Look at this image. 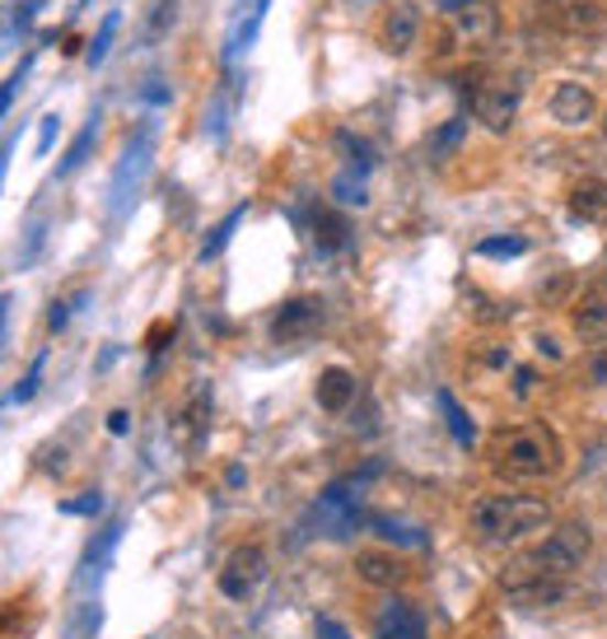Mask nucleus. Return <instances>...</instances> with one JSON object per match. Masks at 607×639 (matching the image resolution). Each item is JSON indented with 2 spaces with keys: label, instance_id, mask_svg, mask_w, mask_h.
<instances>
[{
  "label": "nucleus",
  "instance_id": "obj_34",
  "mask_svg": "<svg viewBox=\"0 0 607 639\" xmlns=\"http://www.w3.org/2000/svg\"><path fill=\"white\" fill-rule=\"evenodd\" d=\"M538 294H542V304H561V299L571 294V275H565V271H556V281H552V285L542 281V290H538Z\"/></svg>",
  "mask_w": 607,
  "mask_h": 639
},
{
  "label": "nucleus",
  "instance_id": "obj_13",
  "mask_svg": "<svg viewBox=\"0 0 607 639\" xmlns=\"http://www.w3.org/2000/svg\"><path fill=\"white\" fill-rule=\"evenodd\" d=\"M313 397H318V407L323 411H346L350 402H356V373H350L346 365H332L318 373V388H313Z\"/></svg>",
  "mask_w": 607,
  "mask_h": 639
},
{
  "label": "nucleus",
  "instance_id": "obj_5",
  "mask_svg": "<svg viewBox=\"0 0 607 639\" xmlns=\"http://www.w3.org/2000/svg\"><path fill=\"white\" fill-rule=\"evenodd\" d=\"M262 578H267V551L262 546H239L220 565V593L229 597V603H248V597L262 588Z\"/></svg>",
  "mask_w": 607,
  "mask_h": 639
},
{
  "label": "nucleus",
  "instance_id": "obj_44",
  "mask_svg": "<svg viewBox=\"0 0 607 639\" xmlns=\"http://www.w3.org/2000/svg\"><path fill=\"white\" fill-rule=\"evenodd\" d=\"M603 136H607V112H603Z\"/></svg>",
  "mask_w": 607,
  "mask_h": 639
},
{
  "label": "nucleus",
  "instance_id": "obj_36",
  "mask_svg": "<svg viewBox=\"0 0 607 639\" xmlns=\"http://www.w3.org/2000/svg\"><path fill=\"white\" fill-rule=\"evenodd\" d=\"M52 141H56V117H43V127H37V154H52Z\"/></svg>",
  "mask_w": 607,
  "mask_h": 639
},
{
  "label": "nucleus",
  "instance_id": "obj_20",
  "mask_svg": "<svg viewBox=\"0 0 607 639\" xmlns=\"http://www.w3.org/2000/svg\"><path fill=\"white\" fill-rule=\"evenodd\" d=\"M467 313L477 317V323H509L514 317V304H500L486 290H467Z\"/></svg>",
  "mask_w": 607,
  "mask_h": 639
},
{
  "label": "nucleus",
  "instance_id": "obj_42",
  "mask_svg": "<svg viewBox=\"0 0 607 639\" xmlns=\"http://www.w3.org/2000/svg\"><path fill=\"white\" fill-rule=\"evenodd\" d=\"M473 0H440V10H448V14H458V10H467Z\"/></svg>",
  "mask_w": 607,
  "mask_h": 639
},
{
  "label": "nucleus",
  "instance_id": "obj_12",
  "mask_svg": "<svg viewBox=\"0 0 607 639\" xmlns=\"http://www.w3.org/2000/svg\"><path fill=\"white\" fill-rule=\"evenodd\" d=\"M571 215L584 219V225L607 229V183L603 177H579L571 187Z\"/></svg>",
  "mask_w": 607,
  "mask_h": 639
},
{
  "label": "nucleus",
  "instance_id": "obj_26",
  "mask_svg": "<svg viewBox=\"0 0 607 639\" xmlns=\"http://www.w3.org/2000/svg\"><path fill=\"white\" fill-rule=\"evenodd\" d=\"M463 136H467V117H448V122L435 131V141H430V154H435V159L454 154L463 145Z\"/></svg>",
  "mask_w": 607,
  "mask_h": 639
},
{
  "label": "nucleus",
  "instance_id": "obj_24",
  "mask_svg": "<svg viewBox=\"0 0 607 639\" xmlns=\"http://www.w3.org/2000/svg\"><path fill=\"white\" fill-rule=\"evenodd\" d=\"M565 597H571V584H565V578H552V584H538V588L519 593L514 603H523V607H556V603H565Z\"/></svg>",
  "mask_w": 607,
  "mask_h": 639
},
{
  "label": "nucleus",
  "instance_id": "obj_45",
  "mask_svg": "<svg viewBox=\"0 0 607 639\" xmlns=\"http://www.w3.org/2000/svg\"><path fill=\"white\" fill-rule=\"evenodd\" d=\"M603 267H607V248H603Z\"/></svg>",
  "mask_w": 607,
  "mask_h": 639
},
{
  "label": "nucleus",
  "instance_id": "obj_35",
  "mask_svg": "<svg viewBox=\"0 0 607 639\" xmlns=\"http://www.w3.org/2000/svg\"><path fill=\"white\" fill-rule=\"evenodd\" d=\"M141 98H145V104H169V85L160 75H150V85L141 89Z\"/></svg>",
  "mask_w": 607,
  "mask_h": 639
},
{
  "label": "nucleus",
  "instance_id": "obj_22",
  "mask_svg": "<svg viewBox=\"0 0 607 639\" xmlns=\"http://www.w3.org/2000/svg\"><path fill=\"white\" fill-rule=\"evenodd\" d=\"M117 29H122V10H112V14L104 19V29L89 37V47H85V62H89V66L108 62V52H112V37H117Z\"/></svg>",
  "mask_w": 607,
  "mask_h": 639
},
{
  "label": "nucleus",
  "instance_id": "obj_43",
  "mask_svg": "<svg viewBox=\"0 0 607 639\" xmlns=\"http://www.w3.org/2000/svg\"><path fill=\"white\" fill-rule=\"evenodd\" d=\"M85 6H89V0H75V10H85Z\"/></svg>",
  "mask_w": 607,
  "mask_h": 639
},
{
  "label": "nucleus",
  "instance_id": "obj_15",
  "mask_svg": "<svg viewBox=\"0 0 607 639\" xmlns=\"http://www.w3.org/2000/svg\"><path fill=\"white\" fill-rule=\"evenodd\" d=\"M356 574L365 578V584H375V588H393V584H402L407 565L398 561V555H383V551H360Z\"/></svg>",
  "mask_w": 607,
  "mask_h": 639
},
{
  "label": "nucleus",
  "instance_id": "obj_37",
  "mask_svg": "<svg viewBox=\"0 0 607 639\" xmlns=\"http://www.w3.org/2000/svg\"><path fill=\"white\" fill-rule=\"evenodd\" d=\"M589 378H594V383H607V346L594 350V359H589Z\"/></svg>",
  "mask_w": 607,
  "mask_h": 639
},
{
  "label": "nucleus",
  "instance_id": "obj_21",
  "mask_svg": "<svg viewBox=\"0 0 607 639\" xmlns=\"http://www.w3.org/2000/svg\"><path fill=\"white\" fill-rule=\"evenodd\" d=\"M243 215H248V206H234V210L220 219V225H215V234H210L206 243H202V262H210V257H220V252H225V243L234 238V229L243 225Z\"/></svg>",
  "mask_w": 607,
  "mask_h": 639
},
{
  "label": "nucleus",
  "instance_id": "obj_18",
  "mask_svg": "<svg viewBox=\"0 0 607 639\" xmlns=\"http://www.w3.org/2000/svg\"><path fill=\"white\" fill-rule=\"evenodd\" d=\"M435 402H440V411H444V425L454 430V438H458V444H463V448H473L477 430H473V421H467V411L458 407V397L448 392V388H440V392H435Z\"/></svg>",
  "mask_w": 607,
  "mask_h": 639
},
{
  "label": "nucleus",
  "instance_id": "obj_29",
  "mask_svg": "<svg viewBox=\"0 0 607 639\" xmlns=\"http://www.w3.org/2000/svg\"><path fill=\"white\" fill-rule=\"evenodd\" d=\"M85 299H89L85 290H80V294H75V299H56V308H52V317H47V323H52V332H62V327L71 323V313H75V308H80V304H85Z\"/></svg>",
  "mask_w": 607,
  "mask_h": 639
},
{
  "label": "nucleus",
  "instance_id": "obj_27",
  "mask_svg": "<svg viewBox=\"0 0 607 639\" xmlns=\"http://www.w3.org/2000/svg\"><path fill=\"white\" fill-rule=\"evenodd\" d=\"M183 415H187V421L178 425V434H183V438H202V430H206V421H210V392H197V397H192V407H187Z\"/></svg>",
  "mask_w": 607,
  "mask_h": 639
},
{
  "label": "nucleus",
  "instance_id": "obj_38",
  "mask_svg": "<svg viewBox=\"0 0 607 639\" xmlns=\"http://www.w3.org/2000/svg\"><path fill=\"white\" fill-rule=\"evenodd\" d=\"M533 6L546 14V19H556L561 10H571V6H579V0H533Z\"/></svg>",
  "mask_w": 607,
  "mask_h": 639
},
{
  "label": "nucleus",
  "instance_id": "obj_10",
  "mask_svg": "<svg viewBox=\"0 0 607 639\" xmlns=\"http://www.w3.org/2000/svg\"><path fill=\"white\" fill-rule=\"evenodd\" d=\"M416 33H421V10H416V0H398V6H388L383 14V47L388 52H411V43H416Z\"/></svg>",
  "mask_w": 607,
  "mask_h": 639
},
{
  "label": "nucleus",
  "instance_id": "obj_31",
  "mask_svg": "<svg viewBox=\"0 0 607 639\" xmlns=\"http://www.w3.org/2000/svg\"><path fill=\"white\" fill-rule=\"evenodd\" d=\"M375 528H379V532L388 537V542H411V546H421V542H425L421 532H407V528H398L393 518H375Z\"/></svg>",
  "mask_w": 607,
  "mask_h": 639
},
{
  "label": "nucleus",
  "instance_id": "obj_7",
  "mask_svg": "<svg viewBox=\"0 0 607 639\" xmlns=\"http://www.w3.org/2000/svg\"><path fill=\"white\" fill-rule=\"evenodd\" d=\"M375 639H430V630L407 597H383V607L375 611Z\"/></svg>",
  "mask_w": 607,
  "mask_h": 639
},
{
  "label": "nucleus",
  "instance_id": "obj_14",
  "mask_svg": "<svg viewBox=\"0 0 607 639\" xmlns=\"http://www.w3.org/2000/svg\"><path fill=\"white\" fill-rule=\"evenodd\" d=\"M145 154H150V136H136V141L127 145V154H122V164H117V177H112V210L127 206L131 183H136V177H141V169H145Z\"/></svg>",
  "mask_w": 607,
  "mask_h": 639
},
{
  "label": "nucleus",
  "instance_id": "obj_1",
  "mask_svg": "<svg viewBox=\"0 0 607 639\" xmlns=\"http://www.w3.org/2000/svg\"><path fill=\"white\" fill-rule=\"evenodd\" d=\"M589 551H594L589 523L571 518V523H561L542 546H533L528 555H514V561L500 570V588L509 597H519V593L538 588V584H552V578H571L584 561H589Z\"/></svg>",
  "mask_w": 607,
  "mask_h": 639
},
{
  "label": "nucleus",
  "instance_id": "obj_2",
  "mask_svg": "<svg viewBox=\"0 0 607 639\" xmlns=\"http://www.w3.org/2000/svg\"><path fill=\"white\" fill-rule=\"evenodd\" d=\"M491 463L509 481H538V476H552L561 467V438L546 425H514L500 430L491 444Z\"/></svg>",
  "mask_w": 607,
  "mask_h": 639
},
{
  "label": "nucleus",
  "instance_id": "obj_4",
  "mask_svg": "<svg viewBox=\"0 0 607 639\" xmlns=\"http://www.w3.org/2000/svg\"><path fill=\"white\" fill-rule=\"evenodd\" d=\"M323 299H290L271 317V342L277 346H308L323 332Z\"/></svg>",
  "mask_w": 607,
  "mask_h": 639
},
{
  "label": "nucleus",
  "instance_id": "obj_16",
  "mask_svg": "<svg viewBox=\"0 0 607 639\" xmlns=\"http://www.w3.org/2000/svg\"><path fill=\"white\" fill-rule=\"evenodd\" d=\"M99 122H104V112H89V122L75 131V141H71V150L62 154V164H56V177H66V173H75L85 164V159L94 154V141H99Z\"/></svg>",
  "mask_w": 607,
  "mask_h": 639
},
{
  "label": "nucleus",
  "instance_id": "obj_11",
  "mask_svg": "<svg viewBox=\"0 0 607 639\" xmlns=\"http://www.w3.org/2000/svg\"><path fill=\"white\" fill-rule=\"evenodd\" d=\"M267 6L271 0H239V19L229 29V47H225V62H239V56L258 43L262 33V19H267Z\"/></svg>",
  "mask_w": 607,
  "mask_h": 639
},
{
  "label": "nucleus",
  "instance_id": "obj_6",
  "mask_svg": "<svg viewBox=\"0 0 607 639\" xmlns=\"http://www.w3.org/2000/svg\"><path fill=\"white\" fill-rule=\"evenodd\" d=\"M473 112H477V122L486 131L505 136L519 117V85H509V79H486V85L477 89V98H473Z\"/></svg>",
  "mask_w": 607,
  "mask_h": 639
},
{
  "label": "nucleus",
  "instance_id": "obj_19",
  "mask_svg": "<svg viewBox=\"0 0 607 639\" xmlns=\"http://www.w3.org/2000/svg\"><path fill=\"white\" fill-rule=\"evenodd\" d=\"M556 29H565V33H589V29H598L603 24V10L594 6V0H579V6H571V10H561L556 19H552Z\"/></svg>",
  "mask_w": 607,
  "mask_h": 639
},
{
  "label": "nucleus",
  "instance_id": "obj_40",
  "mask_svg": "<svg viewBox=\"0 0 607 639\" xmlns=\"http://www.w3.org/2000/svg\"><path fill=\"white\" fill-rule=\"evenodd\" d=\"M318 630H323V639H350V635H346V630H342L337 621H323Z\"/></svg>",
  "mask_w": 607,
  "mask_h": 639
},
{
  "label": "nucleus",
  "instance_id": "obj_9",
  "mask_svg": "<svg viewBox=\"0 0 607 639\" xmlns=\"http://www.w3.org/2000/svg\"><path fill=\"white\" fill-rule=\"evenodd\" d=\"M594 94L584 89V85H575V79H561L556 85V94H552V117L561 127H589L594 122Z\"/></svg>",
  "mask_w": 607,
  "mask_h": 639
},
{
  "label": "nucleus",
  "instance_id": "obj_33",
  "mask_svg": "<svg viewBox=\"0 0 607 639\" xmlns=\"http://www.w3.org/2000/svg\"><path fill=\"white\" fill-rule=\"evenodd\" d=\"M99 509H104L99 490H89V495H80V499H62V513H99Z\"/></svg>",
  "mask_w": 607,
  "mask_h": 639
},
{
  "label": "nucleus",
  "instance_id": "obj_17",
  "mask_svg": "<svg viewBox=\"0 0 607 639\" xmlns=\"http://www.w3.org/2000/svg\"><path fill=\"white\" fill-rule=\"evenodd\" d=\"M308 225H313V243H318L323 252H342L350 243V225H346L337 210H318V215L308 219Z\"/></svg>",
  "mask_w": 607,
  "mask_h": 639
},
{
  "label": "nucleus",
  "instance_id": "obj_32",
  "mask_svg": "<svg viewBox=\"0 0 607 639\" xmlns=\"http://www.w3.org/2000/svg\"><path fill=\"white\" fill-rule=\"evenodd\" d=\"M43 365H47V355H33V369H29V378L14 388V402H29V397L37 392V378H43Z\"/></svg>",
  "mask_w": 607,
  "mask_h": 639
},
{
  "label": "nucleus",
  "instance_id": "obj_30",
  "mask_svg": "<svg viewBox=\"0 0 607 639\" xmlns=\"http://www.w3.org/2000/svg\"><path fill=\"white\" fill-rule=\"evenodd\" d=\"M29 71H33V56H24V62H19V66H14V75L6 79V94H0V108H6V112H10V104H14V94H19V85H24V79H29Z\"/></svg>",
  "mask_w": 607,
  "mask_h": 639
},
{
  "label": "nucleus",
  "instance_id": "obj_39",
  "mask_svg": "<svg viewBox=\"0 0 607 639\" xmlns=\"http://www.w3.org/2000/svg\"><path fill=\"white\" fill-rule=\"evenodd\" d=\"M108 430H112V434H127V430H131V415H127V411H112V415H108Z\"/></svg>",
  "mask_w": 607,
  "mask_h": 639
},
{
  "label": "nucleus",
  "instance_id": "obj_8",
  "mask_svg": "<svg viewBox=\"0 0 607 639\" xmlns=\"http://www.w3.org/2000/svg\"><path fill=\"white\" fill-rule=\"evenodd\" d=\"M571 327H575L579 342H607V290L603 285H589L575 299Z\"/></svg>",
  "mask_w": 607,
  "mask_h": 639
},
{
  "label": "nucleus",
  "instance_id": "obj_23",
  "mask_svg": "<svg viewBox=\"0 0 607 639\" xmlns=\"http://www.w3.org/2000/svg\"><path fill=\"white\" fill-rule=\"evenodd\" d=\"M178 19V0H150V14H145V43H160V37L173 29Z\"/></svg>",
  "mask_w": 607,
  "mask_h": 639
},
{
  "label": "nucleus",
  "instance_id": "obj_25",
  "mask_svg": "<svg viewBox=\"0 0 607 639\" xmlns=\"http://www.w3.org/2000/svg\"><path fill=\"white\" fill-rule=\"evenodd\" d=\"M332 196H337L342 206H365L369 202V192H365V173L360 169H346L337 183H332Z\"/></svg>",
  "mask_w": 607,
  "mask_h": 639
},
{
  "label": "nucleus",
  "instance_id": "obj_41",
  "mask_svg": "<svg viewBox=\"0 0 607 639\" xmlns=\"http://www.w3.org/2000/svg\"><path fill=\"white\" fill-rule=\"evenodd\" d=\"M533 342H538V350H542V355H552V359L561 355V350H556V342H552V336H533Z\"/></svg>",
  "mask_w": 607,
  "mask_h": 639
},
{
  "label": "nucleus",
  "instance_id": "obj_3",
  "mask_svg": "<svg viewBox=\"0 0 607 639\" xmlns=\"http://www.w3.org/2000/svg\"><path fill=\"white\" fill-rule=\"evenodd\" d=\"M546 523H552V509H546V499L533 495H491L473 509V528L486 546H514L523 537L542 532Z\"/></svg>",
  "mask_w": 607,
  "mask_h": 639
},
{
  "label": "nucleus",
  "instance_id": "obj_28",
  "mask_svg": "<svg viewBox=\"0 0 607 639\" xmlns=\"http://www.w3.org/2000/svg\"><path fill=\"white\" fill-rule=\"evenodd\" d=\"M523 252H528V238H519V234L481 238V243H477V257H523Z\"/></svg>",
  "mask_w": 607,
  "mask_h": 639
}]
</instances>
